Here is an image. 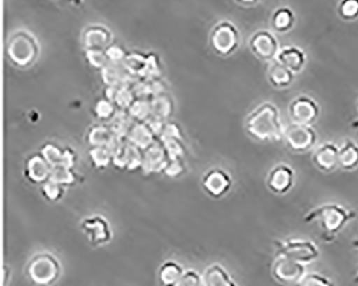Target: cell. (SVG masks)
I'll return each mask as SVG.
<instances>
[{"label":"cell","instance_id":"cell-1","mask_svg":"<svg viewBox=\"0 0 358 286\" xmlns=\"http://www.w3.org/2000/svg\"><path fill=\"white\" fill-rule=\"evenodd\" d=\"M245 131L259 142H279L283 140L284 127L281 112L271 101L256 106L245 119Z\"/></svg>","mask_w":358,"mask_h":286},{"label":"cell","instance_id":"cell-2","mask_svg":"<svg viewBox=\"0 0 358 286\" xmlns=\"http://www.w3.org/2000/svg\"><path fill=\"white\" fill-rule=\"evenodd\" d=\"M358 214L354 210L340 205L328 203L313 208L303 217L305 223H317L322 231V239L331 242L343 231V228L357 219Z\"/></svg>","mask_w":358,"mask_h":286},{"label":"cell","instance_id":"cell-3","mask_svg":"<svg viewBox=\"0 0 358 286\" xmlns=\"http://www.w3.org/2000/svg\"><path fill=\"white\" fill-rule=\"evenodd\" d=\"M39 54V43L31 33L26 31H15L8 40V59L15 67H29L37 61Z\"/></svg>","mask_w":358,"mask_h":286},{"label":"cell","instance_id":"cell-4","mask_svg":"<svg viewBox=\"0 0 358 286\" xmlns=\"http://www.w3.org/2000/svg\"><path fill=\"white\" fill-rule=\"evenodd\" d=\"M209 43L212 51L217 55L228 57L239 50L241 34L233 22L223 20L212 27Z\"/></svg>","mask_w":358,"mask_h":286},{"label":"cell","instance_id":"cell-5","mask_svg":"<svg viewBox=\"0 0 358 286\" xmlns=\"http://www.w3.org/2000/svg\"><path fill=\"white\" fill-rule=\"evenodd\" d=\"M275 256H284L303 265H309L321 255L320 248L309 239L275 240Z\"/></svg>","mask_w":358,"mask_h":286},{"label":"cell","instance_id":"cell-6","mask_svg":"<svg viewBox=\"0 0 358 286\" xmlns=\"http://www.w3.org/2000/svg\"><path fill=\"white\" fill-rule=\"evenodd\" d=\"M61 271L59 259L49 252H41L34 256L27 266L28 277L38 285H51L57 281Z\"/></svg>","mask_w":358,"mask_h":286},{"label":"cell","instance_id":"cell-7","mask_svg":"<svg viewBox=\"0 0 358 286\" xmlns=\"http://www.w3.org/2000/svg\"><path fill=\"white\" fill-rule=\"evenodd\" d=\"M317 131L313 126L291 123L284 131V142L289 151L303 154L314 150L317 143Z\"/></svg>","mask_w":358,"mask_h":286},{"label":"cell","instance_id":"cell-8","mask_svg":"<svg viewBox=\"0 0 358 286\" xmlns=\"http://www.w3.org/2000/svg\"><path fill=\"white\" fill-rule=\"evenodd\" d=\"M321 106L309 95H298L289 105V117L292 123L313 126L321 117Z\"/></svg>","mask_w":358,"mask_h":286},{"label":"cell","instance_id":"cell-9","mask_svg":"<svg viewBox=\"0 0 358 286\" xmlns=\"http://www.w3.org/2000/svg\"><path fill=\"white\" fill-rule=\"evenodd\" d=\"M307 275V265L284 256H275L271 265V276L278 283L285 286L299 285Z\"/></svg>","mask_w":358,"mask_h":286},{"label":"cell","instance_id":"cell-10","mask_svg":"<svg viewBox=\"0 0 358 286\" xmlns=\"http://www.w3.org/2000/svg\"><path fill=\"white\" fill-rule=\"evenodd\" d=\"M249 48L255 57L262 62L275 61L281 47L275 31L259 29L252 34L249 39Z\"/></svg>","mask_w":358,"mask_h":286},{"label":"cell","instance_id":"cell-11","mask_svg":"<svg viewBox=\"0 0 358 286\" xmlns=\"http://www.w3.org/2000/svg\"><path fill=\"white\" fill-rule=\"evenodd\" d=\"M295 179V170L293 167L289 164L279 163L269 170L266 178V185L271 193L285 195L293 189Z\"/></svg>","mask_w":358,"mask_h":286},{"label":"cell","instance_id":"cell-12","mask_svg":"<svg viewBox=\"0 0 358 286\" xmlns=\"http://www.w3.org/2000/svg\"><path fill=\"white\" fill-rule=\"evenodd\" d=\"M201 183L208 195L219 199L231 191L233 187V178L226 170L221 168H212L205 173Z\"/></svg>","mask_w":358,"mask_h":286},{"label":"cell","instance_id":"cell-13","mask_svg":"<svg viewBox=\"0 0 358 286\" xmlns=\"http://www.w3.org/2000/svg\"><path fill=\"white\" fill-rule=\"evenodd\" d=\"M312 163L322 173H333L339 167V145L335 142L326 141L314 148Z\"/></svg>","mask_w":358,"mask_h":286},{"label":"cell","instance_id":"cell-14","mask_svg":"<svg viewBox=\"0 0 358 286\" xmlns=\"http://www.w3.org/2000/svg\"><path fill=\"white\" fill-rule=\"evenodd\" d=\"M81 229L94 245H106L111 241L112 231L109 222L103 215L87 217L81 222Z\"/></svg>","mask_w":358,"mask_h":286},{"label":"cell","instance_id":"cell-15","mask_svg":"<svg viewBox=\"0 0 358 286\" xmlns=\"http://www.w3.org/2000/svg\"><path fill=\"white\" fill-rule=\"evenodd\" d=\"M275 61L289 68L295 75H299L307 67L308 55L303 48L294 45H285L280 50Z\"/></svg>","mask_w":358,"mask_h":286},{"label":"cell","instance_id":"cell-16","mask_svg":"<svg viewBox=\"0 0 358 286\" xmlns=\"http://www.w3.org/2000/svg\"><path fill=\"white\" fill-rule=\"evenodd\" d=\"M113 163L117 167L124 169L135 170L142 167L143 163V153L139 148L135 147L127 141V143H120L117 151L114 152L112 156Z\"/></svg>","mask_w":358,"mask_h":286},{"label":"cell","instance_id":"cell-17","mask_svg":"<svg viewBox=\"0 0 358 286\" xmlns=\"http://www.w3.org/2000/svg\"><path fill=\"white\" fill-rule=\"evenodd\" d=\"M142 168L148 173H159L164 171L169 163V156L164 145L154 143L149 149L145 150Z\"/></svg>","mask_w":358,"mask_h":286},{"label":"cell","instance_id":"cell-18","mask_svg":"<svg viewBox=\"0 0 358 286\" xmlns=\"http://www.w3.org/2000/svg\"><path fill=\"white\" fill-rule=\"evenodd\" d=\"M51 170L52 166L41 153L31 156L26 163V177L33 183L43 184L49 181Z\"/></svg>","mask_w":358,"mask_h":286},{"label":"cell","instance_id":"cell-19","mask_svg":"<svg viewBox=\"0 0 358 286\" xmlns=\"http://www.w3.org/2000/svg\"><path fill=\"white\" fill-rule=\"evenodd\" d=\"M296 75L279 62L269 63L267 69V81L273 89L286 90L295 82Z\"/></svg>","mask_w":358,"mask_h":286},{"label":"cell","instance_id":"cell-20","mask_svg":"<svg viewBox=\"0 0 358 286\" xmlns=\"http://www.w3.org/2000/svg\"><path fill=\"white\" fill-rule=\"evenodd\" d=\"M297 23V17L291 7L282 6L272 12L270 25L275 33L285 35L293 29Z\"/></svg>","mask_w":358,"mask_h":286},{"label":"cell","instance_id":"cell-21","mask_svg":"<svg viewBox=\"0 0 358 286\" xmlns=\"http://www.w3.org/2000/svg\"><path fill=\"white\" fill-rule=\"evenodd\" d=\"M126 138L129 143L139 148L142 151L149 149L155 143V134L148 123H142V122L131 126Z\"/></svg>","mask_w":358,"mask_h":286},{"label":"cell","instance_id":"cell-22","mask_svg":"<svg viewBox=\"0 0 358 286\" xmlns=\"http://www.w3.org/2000/svg\"><path fill=\"white\" fill-rule=\"evenodd\" d=\"M112 35L107 28L94 25L83 34V43L87 50H105L111 43Z\"/></svg>","mask_w":358,"mask_h":286},{"label":"cell","instance_id":"cell-23","mask_svg":"<svg viewBox=\"0 0 358 286\" xmlns=\"http://www.w3.org/2000/svg\"><path fill=\"white\" fill-rule=\"evenodd\" d=\"M203 281V286H239L231 273L220 264H212L206 268Z\"/></svg>","mask_w":358,"mask_h":286},{"label":"cell","instance_id":"cell-24","mask_svg":"<svg viewBox=\"0 0 358 286\" xmlns=\"http://www.w3.org/2000/svg\"><path fill=\"white\" fill-rule=\"evenodd\" d=\"M339 168L345 171L358 168V143L351 138H345L339 147Z\"/></svg>","mask_w":358,"mask_h":286},{"label":"cell","instance_id":"cell-25","mask_svg":"<svg viewBox=\"0 0 358 286\" xmlns=\"http://www.w3.org/2000/svg\"><path fill=\"white\" fill-rule=\"evenodd\" d=\"M184 271L185 270L177 262H165L159 268V282L163 286H178Z\"/></svg>","mask_w":358,"mask_h":286},{"label":"cell","instance_id":"cell-26","mask_svg":"<svg viewBox=\"0 0 358 286\" xmlns=\"http://www.w3.org/2000/svg\"><path fill=\"white\" fill-rule=\"evenodd\" d=\"M337 14L343 21H355L358 19V0H339Z\"/></svg>","mask_w":358,"mask_h":286},{"label":"cell","instance_id":"cell-27","mask_svg":"<svg viewBox=\"0 0 358 286\" xmlns=\"http://www.w3.org/2000/svg\"><path fill=\"white\" fill-rule=\"evenodd\" d=\"M50 180L57 182L62 185H69L75 182V176H73V169L65 167V166H54L51 170V177Z\"/></svg>","mask_w":358,"mask_h":286},{"label":"cell","instance_id":"cell-28","mask_svg":"<svg viewBox=\"0 0 358 286\" xmlns=\"http://www.w3.org/2000/svg\"><path fill=\"white\" fill-rule=\"evenodd\" d=\"M92 162L97 168H106L112 159V153L108 148L93 147L90 151Z\"/></svg>","mask_w":358,"mask_h":286},{"label":"cell","instance_id":"cell-29","mask_svg":"<svg viewBox=\"0 0 358 286\" xmlns=\"http://www.w3.org/2000/svg\"><path fill=\"white\" fill-rule=\"evenodd\" d=\"M64 152H65V150L59 149L57 145H53V143H47L41 150L42 155L45 156V159L49 162L52 167L63 165Z\"/></svg>","mask_w":358,"mask_h":286},{"label":"cell","instance_id":"cell-30","mask_svg":"<svg viewBox=\"0 0 358 286\" xmlns=\"http://www.w3.org/2000/svg\"><path fill=\"white\" fill-rule=\"evenodd\" d=\"M170 110L171 109H170L169 101H168L167 98L163 97V96L159 97V96L151 103V117L162 121L165 117H169Z\"/></svg>","mask_w":358,"mask_h":286},{"label":"cell","instance_id":"cell-31","mask_svg":"<svg viewBox=\"0 0 358 286\" xmlns=\"http://www.w3.org/2000/svg\"><path fill=\"white\" fill-rule=\"evenodd\" d=\"M64 185L57 183V182L53 181V180H49L45 183L42 184V193L45 195L47 199L51 200V201H57L63 197Z\"/></svg>","mask_w":358,"mask_h":286},{"label":"cell","instance_id":"cell-32","mask_svg":"<svg viewBox=\"0 0 358 286\" xmlns=\"http://www.w3.org/2000/svg\"><path fill=\"white\" fill-rule=\"evenodd\" d=\"M298 286H335L331 278L319 273H310L303 277Z\"/></svg>","mask_w":358,"mask_h":286},{"label":"cell","instance_id":"cell-33","mask_svg":"<svg viewBox=\"0 0 358 286\" xmlns=\"http://www.w3.org/2000/svg\"><path fill=\"white\" fill-rule=\"evenodd\" d=\"M129 114L138 121L148 120V117H152L151 103H148L145 100L134 103L129 108Z\"/></svg>","mask_w":358,"mask_h":286},{"label":"cell","instance_id":"cell-34","mask_svg":"<svg viewBox=\"0 0 358 286\" xmlns=\"http://www.w3.org/2000/svg\"><path fill=\"white\" fill-rule=\"evenodd\" d=\"M87 59L90 65L95 68H105L109 61L105 50H87Z\"/></svg>","mask_w":358,"mask_h":286},{"label":"cell","instance_id":"cell-35","mask_svg":"<svg viewBox=\"0 0 358 286\" xmlns=\"http://www.w3.org/2000/svg\"><path fill=\"white\" fill-rule=\"evenodd\" d=\"M203 277L194 269H187L184 271L178 286H203Z\"/></svg>","mask_w":358,"mask_h":286},{"label":"cell","instance_id":"cell-36","mask_svg":"<svg viewBox=\"0 0 358 286\" xmlns=\"http://www.w3.org/2000/svg\"><path fill=\"white\" fill-rule=\"evenodd\" d=\"M95 113L97 117L101 120H108L114 114V106L111 100H100L95 107Z\"/></svg>","mask_w":358,"mask_h":286},{"label":"cell","instance_id":"cell-37","mask_svg":"<svg viewBox=\"0 0 358 286\" xmlns=\"http://www.w3.org/2000/svg\"><path fill=\"white\" fill-rule=\"evenodd\" d=\"M166 175L169 177H177L181 175L184 171L183 165H182L181 159H175V161H170L168 163L167 167L164 170Z\"/></svg>","mask_w":358,"mask_h":286},{"label":"cell","instance_id":"cell-38","mask_svg":"<svg viewBox=\"0 0 358 286\" xmlns=\"http://www.w3.org/2000/svg\"><path fill=\"white\" fill-rule=\"evenodd\" d=\"M235 1L242 7L252 8L259 5L262 0H235Z\"/></svg>","mask_w":358,"mask_h":286},{"label":"cell","instance_id":"cell-39","mask_svg":"<svg viewBox=\"0 0 358 286\" xmlns=\"http://www.w3.org/2000/svg\"><path fill=\"white\" fill-rule=\"evenodd\" d=\"M352 247L355 250H358V239H355L352 241ZM354 283L358 284V273L357 275H356V277L354 278Z\"/></svg>","mask_w":358,"mask_h":286},{"label":"cell","instance_id":"cell-40","mask_svg":"<svg viewBox=\"0 0 358 286\" xmlns=\"http://www.w3.org/2000/svg\"><path fill=\"white\" fill-rule=\"evenodd\" d=\"M356 108H357L358 111V101L357 105H356ZM351 127L353 128V129H358V117L355 120V121L353 122V123L351 124Z\"/></svg>","mask_w":358,"mask_h":286}]
</instances>
